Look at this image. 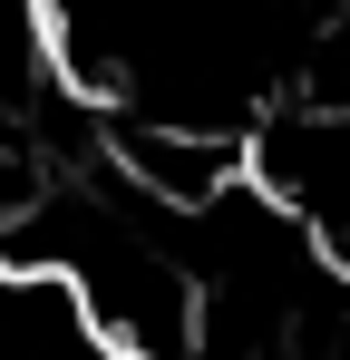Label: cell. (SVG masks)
Listing matches in <instances>:
<instances>
[{"label":"cell","instance_id":"cell-1","mask_svg":"<svg viewBox=\"0 0 350 360\" xmlns=\"http://www.w3.org/2000/svg\"><path fill=\"white\" fill-rule=\"evenodd\" d=\"M253 185L321 243V263L350 283V117L283 108L273 127H253Z\"/></svg>","mask_w":350,"mask_h":360},{"label":"cell","instance_id":"cell-2","mask_svg":"<svg viewBox=\"0 0 350 360\" xmlns=\"http://www.w3.org/2000/svg\"><path fill=\"white\" fill-rule=\"evenodd\" d=\"M117 176L136 205H156V214H214L233 205L243 185H253V136H233V127H156V117H127L117 127Z\"/></svg>","mask_w":350,"mask_h":360},{"label":"cell","instance_id":"cell-3","mask_svg":"<svg viewBox=\"0 0 350 360\" xmlns=\"http://www.w3.org/2000/svg\"><path fill=\"white\" fill-rule=\"evenodd\" d=\"M0 360H117V341L58 263H20L0 243Z\"/></svg>","mask_w":350,"mask_h":360}]
</instances>
